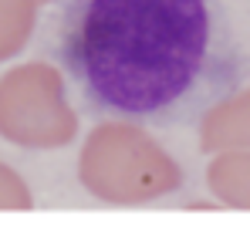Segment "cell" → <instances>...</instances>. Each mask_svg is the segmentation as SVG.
Returning a JSON list of instances; mask_svg holds the SVG:
<instances>
[{"mask_svg":"<svg viewBox=\"0 0 250 233\" xmlns=\"http://www.w3.org/2000/svg\"><path fill=\"white\" fill-rule=\"evenodd\" d=\"M54 58L95 115L189 122L240 64L216 0H58Z\"/></svg>","mask_w":250,"mask_h":233,"instance_id":"cell-1","label":"cell"}]
</instances>
